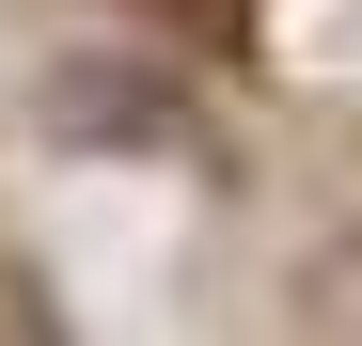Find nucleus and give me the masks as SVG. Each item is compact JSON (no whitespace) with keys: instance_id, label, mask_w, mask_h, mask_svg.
I'll return each instance as SVG.
<instances>
[{"instance_id":"obj_1","label":"nucleus","mask_w":362,"mask_h":346,"mask_svg":"<svg viewBox=\"0 0 362 346\" xmlns=\"http://www.w3.org/2000/svg\"><path fill=\"white\" fill-rule=\"evenodd\" d=\"M47 126H64V142H110V157H205L189 95H173L142 47H79V64L47 79Z\"/></svg>"},{"instance_id":"obj_2","label":"nucleus","mask_w":362,"mask_h":346,"mask_svg":"<svg viewBox=\"0 0 362 346\" xmlns=\"http://www.w3.org/2000/svg\"><path fill=\"white\" fill-rule=\"evenodd\" d=\"M284 346H362V220L331 252H299V283H284Z\"/></svg>"},{"instance_id":"obj_3","label":"nucleus","mask_w":362,"mask_h":346,"mask_svg":"<svg viewBox=\"0 0 362 346\" xmlns=\"http://www.w3.org/2000/svg\"><path fill=\"white\" fill-rule=\"evenodd\" d=\"M158 16L189 32V47H236V32H252V0H158Z\"/></svg>"},{"instance_id":"obj_4","label":"nucleus","mask_w":362,"mask_h":346,"mask_svg":"<svg viewBox=\"0 0 362 346\" xmlns=\"http://www.w3.org/2000/svg\"><path fill=\"white\" fill-rule=\"evenodd\" d=\"M0 330H16V346H64V330H47V299H32V283H0Z\"/></svg>"}]
</instances>
